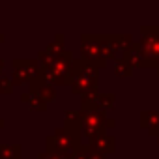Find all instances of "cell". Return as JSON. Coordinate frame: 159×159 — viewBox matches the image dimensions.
I'll return each mask as SVG.
<instances>
[{"mask_svg":"<svg viewBox=\"0 0 159 159\" xmlns=\"http://www.w3.org/2000/svg\"><path fill=\"white\" fill-rule=\"evenodd\" d=\"M66 84H69L73 88V94H88V92H96L98 88V67L86 60H73L71 69L67 73V81Z\"/></svg>","mask_w":159,"mask_h":159,"instance_id":"1","label":"cell"},{"mask_svg":"<svg viewBox=\"0 0 159 159\" xmlns=\"http://www.w3.org/2000/svg\"><path fill=\"white\" fill-rule=\"evenodd\" d=\"M79 135H75V133H71L69 129H66V127H62V129H56L54 131V135H51L49 139H47V152H51V153H60V155H66V157H69L77 148H79Z\"/></svg>","mask_w":159,"mask_h":159,"instance_id":"2","label":"cell"},{"mask_svg":"<svg viewBox=\"0 0 159 159\" xmlns=\"http://www.w3.org/2000/svg\"><path fill=\"white\" fill-rule=\"evenodd\" d=\"M140 47L150 60L152 66H157L159 62V26H142V39Z\"/></svg>","mask_w":159,"mask_h":159,"instance_id":"3","label":"cell"},{"mask_svg":"<svg viewBox=\"0 0 159 159\" xmlns=\"http://www.w3.org/2000/svg\"><path fill=\"white\" fill-rule=\"evenodd\" d=\"M81 51H83V60L94 64L96 67H99V66L105 64L103 51H101V41H99L98 36H83Z\"/></svg>","mask_w":159,"mask_h":159,"instance_id":"4","label":"cell"},{"mask_svg":"<svg viewBox=\"0 0 159 159\" xmlns=\"http://www.w3.org/2000/svg\"><path fill=\"white\" fill-rule=\"evenodd\" d=\"M13 81L15 84H25V83H32L34 79L39 77V66L38 62H30V60H13Z\"/></svg>","mask_w":159,"mask_h":159,"instance_id":"5","label":"cell"},{"mask_svg":"<svg viewBox=\"0 0 159 159\" xmlns=\"http://www.w3.org/2000/svg\"><path fill=\"white\" fill-rule=\"evenodd\" d=\"M124 60H125L131 67H133V66H137V67L152 66L150 60L146 58V54H144L140 43H131V45H127V47L124 49Z\"/></svg>","mask_w":159,"mask_h":159,"instance_id":"6","label":"cell"},{"mask_svg":"<svg viewBox=\"0 0 159 159\" xmlns=\"http://www.w3.org/2000/svg\"><path fill=\"white\" fill-rule=\"evenodd\" d=\"M30 88H32V94H36L38 98H41L45 103H49V101L54 99V88H52V84L45 83L41 77L34 79V81L30 83Z\"/></svg>","mask_w":159,"mask_h":159,"instance_id":"7","label":"cell"},{"mask_svg":"<svg viewBox=\"0 0 159 159\" xmlns=\"http://www.w3.org/2000/svg\"><path fill=\"white\" fill-rule=\"evenodd\" d=\"M101 51H103V58H114L116 52L120 51V38L118 36H101Z\"/></svg>","mask_w":159,"mask_h":159,"instance_id":"8","label":"cell"},{"mask_svg":"<svg viewBox=\"0 0 159 159\" xmlns=\"http://www.w3.org/2000/svg\"><path fill=\"white\" fill-rule=\"evenodd\" d=\"M88 146H92L94 150H98L99 153H111L112 150H114V139L111 137V135H107V133H103V135H98L96 139H92L90 142H88Z\"/></svg>","mask_w":159,"mask_h":159,"instance_id":"9","label":"cell"},{"mask_svg":"<svg viewBox=\"0 0 159 159\" xmlns=\"http://www.w3.org/2000/svg\"><path fill=\"white\" fill-rule=\"evenodd\" d=\"M140 124L152 135H159V111H144L140 114Z\"/></svg>","mask_w":159,"mask_h":159,"instance_id":"10","label":"cell"},{"mask_svg":"<svg viewBox=\"0 0 159 159\" xmlns=\"http://www.w3.org/2000/svg\"><path fill=\"white\" fill-rule=\"evenodd\" d=\"M0 159H21L19 144H0Z\"/></svg>","mask_w":159,"mask_h":159,"instance_id":"11","label":"cell"},{"mask_svg":"<svg viewBox=\"0 0 159 159\" xmlns=\"http://www.w3.org/2000/svg\"><path fill=\"white\" fill-rule=\"evenodd\" d=\"M21 99H23V101H26L32 109H38V111H45V109H47V103H45L41 98H38L36 94H32V92H30V94H23V98H21Z\"/></svg>","mask_w":159,"mask_h":159,"instance_id":"12","label":"cell"},{"mask_svg":"<svg viewBox=\"0 0 159 159\" xmlns=\"http://www.w3.org/2000/svg\"><path fill=\"white\" fill-rule=\"evenodd\" d=\"M131 66L125 62V60H118L116 62V66H114V71H116V75H122V77H125V75H129L131 73Z\"/></svg>","mask_w":159,"mask_h":159,"instance_id":"13","label":"cell"},{"mask_svg":"<svg viewBox=\"0 0 159 159\" xmlns=\"http://www.w3.org/2000/svg\"><path fill=\"white\" fill-rule=\"evenodd\" d=\"M112 103H114V96H112V94H107V96H101V94H99L98 107H99L101 111H105V109H111V107H112Z\"/></svg>","mask_w":159,"mask_h":159,"instance_id":"14","label":"cell"},{"mask_svg":"<svg viewBox=\"0 0 159 159\" xmlns=\"http://www.w3.org/2000/svg\"><path fill=\"white\" fill-rule=\"evenodd\" d=\"M11 88H13V79L0 75V92H2V94H10Z\"/></svg>","mask_w":159,"mask_h":159,"instance_id":"15","label":"cell"},{"mask_svg":"<svg viewBox=\"0 0 159 159\" xmlns=\"http://www.w3.org/2000/svg\"><path fill=\"white\" fill-rule=\"evenodd\" d=\"M39 159H69V157L60 155V153H51V152H45V153H39Z\"/></svg>","mask_w":159,"mask_h":159,"instance_id":"16","label":"cell"},{"mask_svg":"<svg viewBox=\"0 0 159 159\" xmlns=\"http://www.w3.org/2000/svg\"><path fill=\"white\" fill-rule=\"evenodd\" d=\"M2 67H4V62H2V60H0V71H2Z\"/></svg>","mask_w":159,"mask_h":159,"instance_id":"17","label":"cell"},{"mask_svg":"<svg viewBox=\"0 0 159 159\" xmlns=\"http://www.w3.org/2000/svg\"><path fill=\"white\" fill-rule=\"evenodd\" d=\"M2 125H4V120H0V127H2Z\"/></svg>","mask_w":159,"mask_h":159,"instance_id":"18","label":"cell"},{"mask_svg":"<svg viewBox=\"0 0 159 159\" xmlns=\"http://www.w3.org/2000/svg\"><path fill=\"white\" fill-rule=\"evenodd\" d=\"M2 39H4V36H2V34H0V41H2Z\"/></svg>","mask_w":159,"mask_h":159,"instance_id":"19","label":"cell"},{"mask_svg":"<svg viewBox=\"0 0 159 159\" xmlns=\"http://www.w3.org/2000/svg\"><path fill=\"white\" fill-rule=\"evenodd\" d=\"M157 71H159V62H157Z\"/></svg>","mask_w":159,"mask_h":159,"instance_id":"20","label":"cell"},{"mask_svg":"<svg viewBox=\"0 0 159 159\" xmlns=\"http://www.w3.org/2000/svg\"><path fill=\"white\" fill-rule=\"evenodd\" d=\"M157 139H159V135H157Z\"/></svg>","mask_w":159,"mask_h":159,"instance_id":"21","label":"cell"}]
</instances>
